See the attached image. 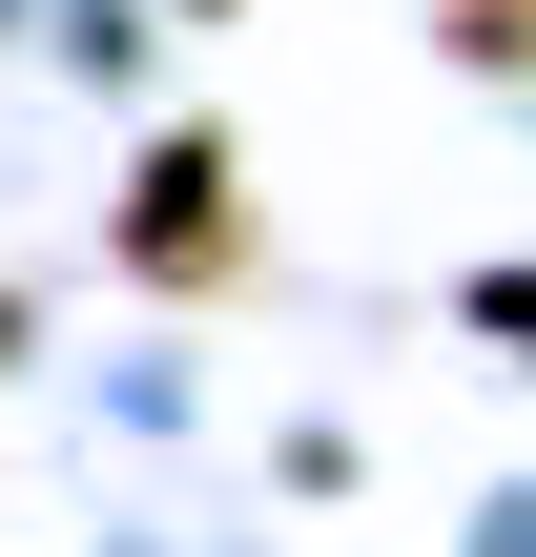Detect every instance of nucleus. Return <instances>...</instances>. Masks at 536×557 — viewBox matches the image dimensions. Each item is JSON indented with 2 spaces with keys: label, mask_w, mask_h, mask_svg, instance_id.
<instances>
[{
  "label": "nucleus",
  "mask_w": 536,
  "mask_h": 557,
  "mask_svg": "<svg viewBox=\"0 0 536 557\" xmlns=\"http://www.w3.org/2000/svg\"><path fill=\"white\" fill-rule=\"evenodd\" d=\"M0 351H21V310H0Z\"/></svg>",
  "instance_id": "nucleus-4"
},
{
  "label": "nucleus",
  "mask_w": 536,
  "mask_h": 557,
  "mask_svg": "<svg viewBox=\"0 0 536 557\" xmlns=\"http://www.w3.org/2000/svg\"><path fill=\"white\" fill-rule=\"evenodd\" d=\"M475 331H516V351H536V269H496V289H475Z\"/></svg>",
  "instance_id": "nucleus-3"
},
{
  "label": "nucleus",
  "mask_w": 536,
  "mask_h": 557,
  "mask_svg": "<svg viewBox=\"0 0 536 557\" xmlns=\"http://www.w3.org/2000/svg\"><path fill=\"white\" fill-rule=\"evenodd\" d=\"M454 62L475 83H536V0H454Z\"/></svg>",
  "instance_id": "nucleus-2"
},
{
  "label": "nucleus",
  "mask_w": 536,
  "mask_h": 557,
  "mask_svg": "<svg viewBox=\"0 0 536 557\" xmlns=\"http://www.w3.org/2000/svg\"><path fill=\"white\" fill-rule=\"evenodd\" d=\"M248 165H227V124H165L145 145V186H124V227H103V269L124 289H165V310H207V289H248Z\"/></svg>",
  "instance_id": "nucleus-1"
}]
</instances>
